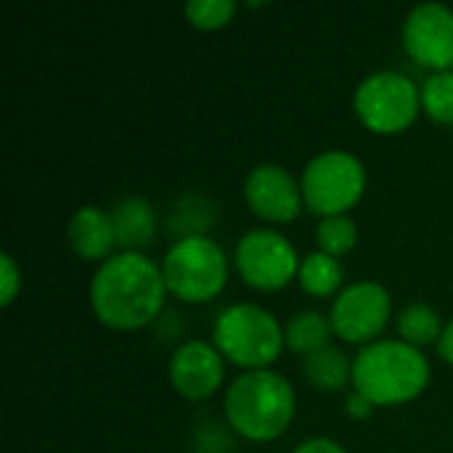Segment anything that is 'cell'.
Returning <instances> with one entry per match:
<instances>
[{
    "label": "cell",
    "mask_w": 453,
    "mask_h": 453,
    "mask_svg": "<svg viewBox=\"0 0 453 453\" xmlns=\"http://www.w3.org/2000/svg\"><path fill=\"white\" fill-rule=\"evenodd\" d=\"M244 199L260 218L271 223H287L300 212L303 188L284 165L263 162L247 173Z\"/></svg>",
    "instance_id": "cell-11"
},
{
    "label": "cell",
    "mask_w": 453,
    "mask_h": 453,
    "mask_svg": "<svg viewBox=\"0 0 453 453\" xmlns=\"http://www.w3.org/2000/svg\"><path fill=\"white\" fill-rule=\"evenodd\" d=\"M419 90L425 111L441 125H453V69L427 74Z\"/></svg>",
    "instance_id": "cell-20"
},
{
    "label": "cell",
    "mask_w": 453,
    "mask_h": 453,
    "mask_svg": "<svg viewBox=\"0 0 453 453\" xmlns=\"http://www.w3.org/2000/svg\"><path fill=\"white\" fill-rule=\"evenodd\" d=\"M332 334H334L332 321L319 311H300L284 326L287 348L300 353L303 358L321 350V348H326V345H332Z\"/></svg>",
    "instance_id": "cell-16"
},
{
    "label": "cell",
    "mask_w": 453,
    "mask_h": 453,
    "mask_svg": "<svg viewBox=\"0 0 453 453\" xmlns=\"http://www.w3.org/2000/svg\"><path fill=\"white\" fill-rule=\"evenodd\" d=\"M223 372L220 350L204 340H188L178 345L170 358V382L180 395L191 401L212 395L223 382Z\"/></svg>",
    "instance_id": "cell-12"
},
{
    "label": "cell",
    "mask_w": 453,
    "mask_h": 453,
    "mask_svg": "<svg viewBox=\"0 0 453 453\" xmlns=\"http://www.w3.org/2000/svg\"><path fill=\"white\" fill-rule=\"evenodd\" d=\"M406 53L433 72L453 69V8L446 3H417L403 21Z\"/></svg>",
    "instance_id": "cell-10"
},
{
    "label": "cell",
    "mask_w": 453,
    "mask_h": 453,
    "mask_svg": "<svg viewBox=\"0 0 453 453\" xmlns=\"http://www.w3.org/2000/svg\"><path fill=\"white\" fill-rule=\"evenodd\" d=\"M21 289V276H19V268L13 263V257L8 252L0 255V305H11L13 297L19 295Z\"/></svg>",
    "instance_id": "cell-22"
},
{
    "label": "cell",
    "mask_w": 453,
    "mask_h": 453,
    "mask_svg": "<svg viewBox=\"0 0 453 453\" xmlns=\"http://www.w3.org/2000/svg\"><path fill=\"white\" fill-rule=\"evenodd\" d=\"M300 188L305 204L321 218L345 215V210H350L366 188V167L345 149H326L308 159Z\"/></svg>",
    "instance_id": "cell-6"
},
{
    "label": "cell",
    "mask_w": 453,
    "mask_h": 453,
    "mask_svg": "<svg viewBox=\"0 0 453 453\" xmlns=\"http://www.w3.org/2000/svg\"><path fill=\"white\" fill-rule=\"evenodd\" d=\"M422 106V90L411 77L395 69H380L366 74L356 93L353 109L358 119L374 133H401L406 130Z\"/></svg>",
    "instance_id": "cell-7"
},
{
    "label": "cell",
    "mask_w": 453,
    "mask_h": 453,
    "mask_svg": "<svg viewBox=\"0 0 453 453\" xmlns=\"http://www.w3.org/2000/svg\"><path fill=\"white\" fill-rule=\"evenodd\" d=\"M167 289L186 303H204L215 297L228 279V257L210 236L175 239L162 260Z\"/></svg>",
    "instance_id": "cell-5"
},
{
    "label": "cell",
    "mask_w": 453,
    "mask_h": 453,
    "mask_svg": "<svg viewBox=\"0 0 453 453\" xmlns=\"http://www.w3.org/2000/svg\"><path fill=\"white\" fill-rule=\"evenodd\" d=\"M228 425L250 441L279 438L295 417L292 382L273 369L239 374L223 398Z\"/></svg>",
    "instance_id": "cell-3"
},
{
    "label": "cell",
    "mask_w": 453,
    "mask_h": 453,
    "mask_svg": "<svg viewBox=\"0 0 453 453\" xmlns=\"http://www.w3.org/2000/svg\"><path fill=\"white\" fill-rule=\"evenodd\" d=\"M303 374L319 390H340L353 382V361L337 345H326L303 358Z\"/></svg>",
    "instance_id": "cell-15"
},
{
    "label": "cell",
    "mask_w": 453,
    "mask_h": 453,
    "mask_svg": "<svg viewBox=\"0 0 453 453\" xmlns=\"http://www.w3.org/2000/svg\"><path fill=\"white\" fill-rule=\"evenodd\" d=\"M372 411H374V403H372L366 395L350 393V395L345 398V414H348V417H353V419H369Z\"/></svg>",
    "instance_id": "cell-23"
},
{
    "label": "cell",
    "mask_w": 453,
    "mask_h": 453,
    "mask_svg": "<svg viewBox=\"0 0 453 453\" xmlns=\"http://www.w3.org/2000/svg\"><path fill=\"white\" fill-rule=\"evenodd\" d=\"M66 242L77 257L104 263L111 255V247L117 244L109 212L96 204L77 207L66 223Z\"/></svg>",
    "instance_id": "cell-13"
},
{
    "label": "cell",
    "mask_w": 453,
    "mask_h": 453,
    "mask_svg": "<svg viewBox=\"0 0 453 453\" xmlns=\"http://www.w3.org/2000/svg\"><path fill=\"white\" fill-rule=\"evenodd\" d=\"M438 353L453 366V319L446 324V329H443V334L438 340Z\"/></svg>",
    "instance_id": "cell-25"
},
{
    "label": "cell",
    "mask_w": 453,
    "mask_h": 453,
    "mask_svg": "<svg viewBox=\"0 0 453 453\" xmlns=\"http://www.w3.org/2000/svg\"><path fill=\"white\" fill-rule=\"evenodd\" d=\"M390 313L393 300L380 281H356L334 297L329 321L342 340L369 345L385 329Z\"/></svg>",
    "instance_id": "cell-9"
},
{
    "label": "cell",
    "mask_w": 453,
    "mask_h": 453,
    "mask_svg": "<svg viewBox=\"0 0 453 453\" xmlns=\"http://www.w3.org/2000/svg\"><path fill=\"white\" fill-rule=\"evenodd\" d=\"M297 279H300V287L308 292V295H316V297H329L340 289L342 284V265L337 257L316 250V252H308L303 260H300V271H297Z\"/></svg>",
    "instance_id": "cell-18"
},
{
    "label": "cell",
    "mask_w": 453,
    "mask_h": 453,
    "mask_svg": "<svg viewBox=\"0 0 453 453\" xmlns=\"http://www.w3.org/2000/svg\"><path fill=\"white\" fill-rule=\"evenodd\" d=\"M183 13L199 29H218L231 21V16L236 13V3L234 0H188L183 5Z\"/></svg>",
    "instance_id": "cell-21"
},
{
    "label": "cell",
    "mask_w": 453,
    "mask_h": 453,
    "mask_svg": "<svg viewBox=\"0 0 453 453\" xmlns=\"http://www.w3.org/2000/svg\"><path fill=\"white\" fill-rule=\"evenodd\" d=\"M430 382V361L403 340H374L353 358L356 393L374 406H398L417 398Z\"/></svg>",
    "instance_id": "cell-2"
},
{
    "label": "cell",
    "mask_w": 453,
    "mask_h": 453,
    "mask_svg": "<svg viewBox=\"0 0 453 453\" xmlns=\"http://www.w3.org/2000/svg\"><path fill=\"white\" fill-rule=\"evenodd\" d=\"M292 453H348L337 441L332 438H308L303 441Z\"/></svg>",
    "instance_id": "cell-24"
},
{
    "label": "cell",
    "mask_w": 453,
    "mask_h": 453,
    "mask_svg": "<svg viewBox=\"0 0 453 453\" xmlns=\"http://www.w3.org/2000/svg\"><path fill=\"white\" fill-rule=\"evenodd\" d=\"M165 276L143 252L119 250L109 255L90 279V305L111 329H138L157 319L165 303Z\"/></svg>",
    "instance_id": "cell-1"
},
{
    "label": "cell",
    "mask_w": 453,
    "mask_h": 453,
    "mask_svg": "<svg viewBox=\"0 0 453 453\" xmlns=\"http://www.w3.org/2000/svg\"><path fill=\"white\" fill-rule=\"evenodd\" d=\"M234 257L244 281L257 289H279L300 271L295 244L273 228H252L242 234Z\"/></svg>",
    "instance_id": "cell-8"
},
{
    "label": "cell",
    "mask_w": 453,
    "mask_h": 453,
    "mask_svg": "<svg viewBox=\"0 0 453 453\" xmlns=\"http://www.w3.org/2000/svg\"><path fill=\"white\" fill-rule=\"evenodd\" d=\"M398 332L403 337V342L422 348L430 342H438L446 324L441 321V313L427 305V303H409L398 311Z\"/></svg>",
    "instance_id": "cell-17"
},
{
    "label": "cell",
    "mask_w": 453,
    "mask_h": 453,
    "mask_svg": "<svg viewBox=\"0 0 453 453\" xmlns=\"http://www.w3.org/2000/svg\"><path fill=\"white\" fill-rule=\"evenodd\" d=\"M212 345L247 372L268 369L287 345L284 329L271 311L255 303H234L223 308L212 326Z\"/></svg>",
    "instance_id": "cell-4"
},
{
    "label": "cell",
    "mask_w": 453,
    "mask_h": 453,
    "mask_svg": "<svg viewBox=\"0 0 453 453\" xmlns=\"http://www.w3.org/2000/svg\"><path fill=\"white\" fill-rule=\"evenodd\" d=\"M358 242V226L348 215H324L316 226V244L321 252L340 260V255L350 252Z\"/></svg>",
    "instance_id": "cell-19"
},
{
    "label": "cell",
    "mask_w": 453,
    "mask_h": 453,
    "mask_svg": "<svg viewBox=\"0 0 453 453\" xmlns=\"http://www.w3.org/2000/svg\"><path fill=\"white\" fill-rule=\"evenodd\" d=\"M114 242L127 252H138V247L149 244L157 231V212L149 199L143 196H122L109 210Z\"/></svg>",
    "instance_id": "cell-14"
}]
</instances>
